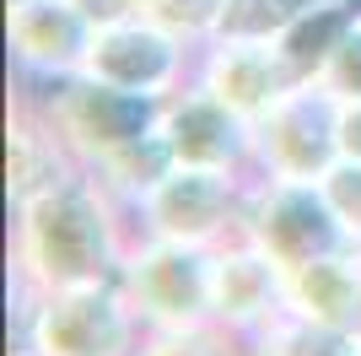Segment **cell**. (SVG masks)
<instances>
[{
    "label": "cell",
    "mask_w": 361,
    "mask_h": 356,
    "mask_svg": "<svg viewBox=\"0 0 361 356\" xmlns=\"http://www.w3.org/2000/svg\"><path fill=\"white\" fill-rule=\"evenodd\" d=\"M130 210L81 167L60 189L11 210V319L27 313L38 292L87 281H119L130 254Z\"/></svg>",
    "instance_id": "6da1fadb"
},
{
    "label": "cell",
    "mask_w": 361,
    "mask_h": 356,
    "mask_svg": "<svg viewBox=\"0 0 361 356\" xmlns=\"http://www.w3.org/2000/svg\"><path fill=\"white\" fill-rule=\"evenodd\" d=\"M140 335L146 324L119 281L54 286L32 297L22 319H11V340H27L44 356H135Z\"/></svg>",
    "instance_id": "7a4b0ae2"
},
{
    "label": "cell",
    "mask_w": 361,
    "mask_h": 356,
    "mask_svg": "<svg viewBox=\"0 0 361 356\" xmlns=\"http://www.w3.org/2000/svg\"><path fill=\"white\" fill-rule=\"evenodd\" d=\"M254 173H221V167H173L151 194L130 206L135 237H167V243H195L221 249L226 237L243 232Z\"/></svg>",
    "instance_id": "3957f363"
},
{
    "label": "cell",
    "mask_w": 361,
    "mask_h": 356,
    "mask_svg": "<svg viewBox=\"0 0 361 356\" xmlns=\"http://www.w3.org/2000/svg\"><path fill=\"white\" fill-rule=\"evenodd\" d=\"M27 87H38L49 124L65 135V146L75 151L81 167H97L108 151L130 146L135 135L157 130V119H162V97L108 87L87 71L60 76V81H27Z\"/></svg>",
    "instance_id": "277c9868"
},
{
    "label": "cell",
    "mask_w": 361,
    "mask_h": 356,
    "mask_svg": "<svg viewBox=\"0 0 361 356\" xmlns=\"http://www.w3.org/2000/svg\"><path fill=\"white\" fill-rule=\"evenodd\" d=\"M243 237H254L286 270L350 249V232L340 227L324 184H313V178H254L248 210H243Z\"/></svg>",
    "instance_id": "5b68a950"
},
{
    "label": "cell",
    "mask_w": 361,
    "mask_h": 356,
    "mask_svg": "<svg viewBox=\"0 0 361 356\" xmlns=\"http://www.w3.org/2000/svg\"><path fill=\"white\" fill-rule=\"evenodd\" d=\"M211 254L167 237H130L119 265V286L135 302L146 329H189L211 324Z\"/></svg>",
    "instance_id": "8992f818"
},
{
    "label": "cell",
    "mask_w": 361,
    "mask_h": 356,
    "mask_svg": "<svg viewBox=\"0 0 361 356\" xmlns=\"http://www.w3.org/2000/svg\"><path fill=\"white\" fill-rule=\"evenodd\" d=\"M254 130L259 178H313L318 184L340 162V97L324 81H297Z\"/></svg>",
    "instance_id": "52a82bcc"
},
{
    "label": "cell",
    "mask_w": 361,
    "mask_h": 356,
    "mask_svg": "<svg viewBox=\"0 0 361 356\" xmlns=\"http://www.w3.org/2000/svg\"><path fill=\"white\" fill-rule=\"evenodd\" d=\"M157 130L167 135V146H173V157H178L183 167L254 173V146H259L254 119L238 114L226 97H216L205 81H183L178 92H167Z\"/></svg>",
    "instance_id": "ba28073f"
},
{
    "label": "cell",
    "mask_w": 361,
    "mask_h": 356,
    "mask_svg": "<svg viewBox=\"0 0 361 356\" xmlns=\"http://www.w3.org/2000/svg\"><path fill=\"white\" fill-rule=\"evenodd\" d=\"M195 59H200V49L183 44L178 32H167L162 22L124 16V22L97 28L92 54H87V76H97L108 87H124V92L167 97L183 81H195Z\"/></svg>",
    "instance_id": "9c48e42d"
},
{
    "label": "cell",
    "mask_w": 361,
    "mask_h": 356,
    "mask_svg": "<svg viewBox=\"0 0 361 356\" xmlns=\"http://www.w3.org/2000/svg\"><path fill=\"white\" fill-rule=\"evenodd\" d=\"M92 28L75 0H6V49L22 81H60L87 71Z\"/></svg>",
    "instance_id": "30bf717a"
},
{
    "label": "cell",
    "mask_w": 361,
    "mask_h": 356,
    "mask_svg": "<svg viewBox=\"0 0 361 356\" xmlns=\"http://www.w3.org/2000/svg\"><path fill=\"white\" fill-rule=\"evenodd\" d=\"M286 313V265H275L254 237H226L211 254V319L254 340Z\"/></svg>",
    "instance_id": "8fae6325"
},
{
    "label": "cell",
    "mask_w": 361,
    "mask_h": 356,
    "mask_svg": "<svg viewBox=\"0 0 361 356\" xmlns=\"http://www.w3.org/2000/svg\"><path fill=\"white\" fill-rule=\"evenodd\" d=\"M195 81H205L216 97H226L238 114L259 124L302 76L291 71L275 38H211L195 59Z\"/></svg>",
    "instance_id": "7c38bea8"
},
{
    "label": "cell",
    "mask_w": 361,
    "mask_h": 356,
    "mask_svg": "<svg viewBox=\"0 0 361 356\" xmlns=\"http://www.w3.org/2000/svg\"><path fill=\"white\" fill-rule=\"evenodd\" d=\"M75 173H81L75 151L49 124L38 92H27V81H22V92L6 108V200H11V210L38 200V194H49V189H60L65 178H75Z\"/></svg>",
    "instance_id": "4fadbf2b"
},
{
    "label": "cell",
    "mask_w": 361,
    "mask_h": 356,
    "mask_svg": "<svg viewBox=\"0 0 361 356\" xmlns=\"http://www.w3.org/2000/svg\"><path fill=\"white\" fill-rule=\"evenodd\" d=\"M286 308L340 335H361V243L286 270Z\"/></svg>",
    "instance_id": "5bb4252c"
},
{
    "label": "cell",
    "mask_w": 361,
    "mask_h": 356,
    "mask_svg": "<svg viewBox=\"0 0 361 356\" xmlns=\"http://www.w3.org/2000/svg\"><path fill=\"white\" fill-rule=\"evenodd\" d=\"M356 22H361V0H318L313 11H302L275 44H281V54L291 59V71H297L302 81H318Z\"/></svg>",
    "instance_id": "9a60e30c"
},
{
    "label": "cell",
    "mask_w": 361,
    "mask_h": 356,
    "mask_svg": "<svg viewBox=\"0 0 361 356\" xmlns=\"http://www.w3.org/2000/svg\"><path fill=\"white\" fill-rule=\"evenodd\" d=\"M173 167H178V157H173V146H167V135L162 130H146V135H135L130 146L108 151L103 162L87 167V173L97 178V184H103L124 210H130L140 194H151L167 173H173Z\"/></svg>",
    "instance_id": "2e32d148"
},
{
    "label": "cell",
    "mask_w": 361,
    "mask_h": 356,
    "mask_svg": "<svg viewBox=\"0 0 361 356\" xmlns=\"http://www.w3.org/2000/svg\"><path fill=\"white\" fill-rule=\"evenodd\" d=\"M350 351H356V335L324 329L291 308L254 335V356H350Z\"/></svg>",
    "instance_id": "e0dca14e"
},
{
    "label": "cell",
    "mask_w": 361,
    "mask_h": 356,
    "mask_svg": "<svg viewBox=\"0 0 361 356\" xmlns=\"http://www.w3.org/2000/svg\"><path fill=\"white\" fill-rule=\"evenodd\" d=\"M135 356H254V340L211 319L189 329H146Z\"/></svg>",
    "instance_id": "ac0fdd59"
},
{
    "label": "cell",
    "mask_w": 361,
    "mask_h": 356,
    "mask_svg": "<svg viewBox=\"0 0 361 356\" xmlns=\"http://www.w3.org/2000/svg\"><path fill=\"white\" fill-rule=\"evenodd\" d=\"M313 6L318 0H226V16H221L216 38H281Z\"/></svg>",
    "instance_id": "d6986e66"
},
{
    "label": "cell",
    "mask_w": 361,
    "mask_h": 356,
    "mask_svg": "<svg viewBox=\"0 0 361 356\" xmlns=\"http://www.w3.org/2000/svg\"><path fill=\"white\" fill-rule=\"evenodd\" d=\"M221 16H226V0H157L151 22H162L167 32H178L183 44L205 49L221 32Z\"/></svg>",
    "instance_id": "ffe728a7"
},
{
    "label": "cell",
    "mask_w": 361,
    "mask_h": 356,
    "mask_svg": "<svg viewBox=\"0 0 361 356\" xmlns=\"http://www.w3.org/2000/svg\"><path fill=\"white\" fill-rule=\"evenodd\" d=\"M318 184H324V194H329L340 227L350 232V243H361V157H340Z\"/></svg>",
    "instance_id": "44dd1931"
},
{
    "label": "cell",
    "mask_w": 361,
    "mask_h": 356,
    "mask_svg": "<svg viewBox=\"0 0 361 356\" xmlns=\"http://www.w3.org/2000/svg\"><path fill=\"white\" fill-rule=\"evenodd\" d=\"M324 87L340 97V103H361V22L345 32V44L334 49V59H329V71L318 76Z\"/></svg>",
    "instance_id": "7402d4cb"
},
{
    "label": "cell",
    "mask_w": 361,
    "mask_h": 356,
    "mask_svg": "<svg viewBox=\"0 0 361 356\" xmlns=\"http://www.w3.org/2000/svg\"><path fill=\"white\" fill-rule=\"evenodd\" d=\"M75 6H81V16H87L92 28H108V22L135 16V11H130V0H75Z\"/></svg>",
    "instance_id": "603a6c76"
},
{
    "label": "cell",
    "mask_w": 361,
    "mask_h": 356,
    "mask_svg": "<svg viewBox=\"0 0 361 356\" xmlns=\"http://www.w3.org/2000/svg\"><path fill=\"white\" fill-rule=\"evenodd\" d=\"M340 157H361V103H340Z\"/></svg>",
    "instance_id": "cb8c5ba5"
},
{
    "label": "cell",
    "mask_w": 361,
    "mask_h": 356,
    "mask_svg": "<svg viewBox=\"0 0 361 356\" xmlns=\"http://www.w3.org/2000/svg\"><path fill=\"white\" fill-rule=\"evenodd\" d=\"M6 356H44V351H32L27 340H11V351H6Z\"/></svg>",
    "instance_id": "d4e9b609"
},
{
    "label": "cell",
    "mask_w": 361,
    "mask_h": 356,
    "mask_svg": "<svg viewBox=\"0 0 361 356\" xmlns=\"http://www.w3.org/2000/svg\"><path fill=\"white\" fill-rule=\"evenodd\" d=\"M350 356H361V335H356V351H350Z\"/></svg>",
    "instance_id": "484cf974"
}]
</instances>
